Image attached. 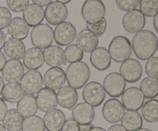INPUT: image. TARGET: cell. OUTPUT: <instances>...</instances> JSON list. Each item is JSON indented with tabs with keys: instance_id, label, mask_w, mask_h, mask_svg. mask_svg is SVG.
I'll return each mask as SVG.
<instances>
[{
	"instance_id": "1",
	"label": "cell",
	"mask_w": 158,
	"mask_h": 131,
	"mask_svg": "<svg viewBox=\"0 0 158 131\" xmlns=\"http://www.w3.org/2000/svg\"><path fill=\"white\" fill-rule=\"evenodd\" d=\"M157 38L151 30H141L134 35L131 48L136 56L141 60L149 59L157 51Z\"/></svg>"
},
{
	"instance_id": "2",
	"label": "cell",
	"mask_w": 158,
	"mask_h": 131,
	"mask_svg": "<svg viewBox=\"0 0 158 131\" xmlns=\"http://www.w3.org/2000/svg\"><path fill=\"white\" fill-rule=\"evenodd\" d=\"M66 78L70 87L75 89L83 88L90 77V69L83 62L70 63L66 71Z\"/></svg>"
},
{
	"instance_id": "3",
	"label": "cell",
	"mask_w": 158,
	"mask_h": 131,
	"mask_svg": "<svg viewBox=\"0 0 158 131\" xmlns=\"http://www.w3.org/2000/svg\"><path fill=\"white\" fill-rule=\"evenodd\" d=\"M108 52L111 59L116 63H123L128 59L132 54L131 41L123 35L114 37L109 45Z\"/></svg>"
},
{
	"instance_id": "4",
	"label": "cell",
	"mask_w": 158,
	"mask_h": 131,
	"mask_svg": "<svg viewBox=\"0 0 158 131\" xmlns=\"http://www.w3.org/2000/svg\"><path fill=\"white\" fill-rule=\"evenodd\" d=\"M30 39L35 48L45 49L53 43V29L49 25L41 23L40 25L35 26L31 31Z\"/></svg>"
},
{
	"instance_id": "5",
	"label": "cell",
	"mask_w": 158,
	"mask_h": 131,
	"mask_svg": "<svg viewBox=\"0 0 158 131\" xmlns=\"http://www.w3.org/2000/svg\"><path fill=\"white\" fill-rule=\"evenodd\" d=\"M82 95L85 103L93 108L100 106L106 98V92L103 85L94 81L85 85L82 91Z\"/></svg>"
},
{
	"instance_id": "6",
	"label": "cell",
	"mask_w": 158,
	"mask_h": 131,
	"mask_svg": "<svg viewBox=\"0 0 158 131\" xmlns=\"http://www.w3.org/2000/svg\"><path fill=\"white\" fill-rule=\"evenodd\" d=\"M81 14L86 23H96L104 18L106 7L100 0H86L82 6Z\"/></svg>"
},
{
	"instance_id": "7",
	"label": "cell",
	"mask_w": 158,
	"mask_h": 131,
	"mask_svg": "<svg viewBox=\"0 0 158 131\" xmlns=\"http://www.w3.org/2000/svg\"><path fill=\"white\" fill-rule=\"evenodd\" d=\"M44 17L49 24L58 26L66 22L68 17L67 7L57 1L51 2L44 10Z\"/></svg>"
},
{
	"instance_id": "8",
	"label": "cell",
	"mask_w": 158,
	"mask_h": 131,
	"mask_svg": "<svg viewBox=\"0 0 158 131\" xmlns=\"http://www.w3.org/2000/svg\"><path fill=\"white\" fill-rule=\"evenodd\" d=\"M105 92L113 98L121 96L126 89V82L118 72H110L106 76L103 80Z\"/></svg>"
},
{
	"instance_id": "9",
	"label": "cell",
	"mask_w": 158,
	"mask_h": 131,
	"mask_svg": "<svg viewBox=\"0 0 158 131\" xmlns=\"http://www.w3.org/2000/svg\"><path fill=\"white\" fill-rule=\"evenodd\" d=\"M120 72L125 82L134 83L139 81L143 73V67L140 62L135 59H128L120 66Z\"/></svg>"
},
{
	"instance_id": "10",
	"label": "cell",
	"mask_w": 158,
	"mask_h": 131,
	"mask_svg": "<svg viewBox=\"0 0 158 131\" xmlns=\"http://www.w3.org/2000/svg\"><path fill=\"white\" fill-rule=\"evenodd\" d=\"M144 96L137 87H130L122 94V105L128 111H137L144 103Z\"/></svg>"
},
{
	"instance_id": "11",
	"label": "cell",
	"mask_w": 158,
	"mask_h": 131,
	"mask_svg": "<svg viewBox=\"0 0 158 131\" xmlns=\"http://www.w3.org/2000/svg\"><path fill=\"white\" fill-rule=\"evenodd\" d=\"M122 24L127 32L137 33L144 28L146 18L139 9H134L123 15Z\"/></svg>"
},
{
	"instance_id": "12",
	"label": "cell",
	"mask_w": 158,
	"mask_h": 131,
	"mask_svg": "<svg viewBox=\"0 0 158 131\" xmlns=\"http://www.w3.org/2000/svg\"><path fill=\"white\" fill-rule=\"evenodd\" d=\"M54 40L60 46H69L77 37V29L72 23L64 22L58 25L54 30Z\"/></svg>"
},
{
	"instance_id": "13",
	"label": "cell",
	"mask_w": 158,
	"mask_h": 131,
	"mask_svg": "<svg viewBox=\"0 0 158 131\" xmlns=\"http://www.w3.org/2000/svg\"><path fill=\"white\" fill-rule=\"evenodd\" d=\"M20 85L26 94L34 95L38 93L43 88V76L37 70L28 71L23 75Z\"/></svg>"
},
{
	"instance_id": "14",
	"label": "cell",
	"mask_w": 158,
	"mask_h": 131,
	"mask_svg": "<svg viewBox=\"0 0 158 131\" xmlns=\"http://www.w3.org/2000/svg\"><path fill=\"white\" fill-rule=\"evenodd\" d=\"M125 109L120 100L110 99L104 103L102 109V115L104 120L110 123H117L121 120Z\"/></svg>"
},
{
	"instance_id": "15",
	"label": "cell",
	"mask_w": 158,
	"mask_h": 131,
	"mask_svg": "<svg viewBox=\"0 0 158 131\" xmlns=\"http://www.w3.org/2000/svg\"><path fill=\"white\" fill-rule=\"evenodd\" d=\"M2 73L4 80L9 83H19L25 74L24 66L20 60L9 59L6 61Z\"/></svg>"
},
{
	"instance_id": "16",
	"label": "cell",
	"mask_w": 158,
	"mask_h": 131,
	"mask_svg": "<svg viewBox=\"0 0 158 131\" xmlns=\"http://www.w3.org/2000/svg\"><path fill=\"white\" fill-rule=\"evenodd\" d=\"M66 82V75L63 69L52 67L47 69L43 77V83L45 87L52 90L60 89Z\"/></svg>"
},
{
	"instance_id": "17",
	"label": "cell",
	"mask_w": 158,
	"mask_h": 131,
	"mask_svg": "<svg viewBox=\"0 0 158 131\" xmlns=\"http://www.w3.org/2000/svg\"><path fill=\"white\" fill-rule=\"evenodd\" d=\"M38 109L43 112H48L51 109H55L57 106L56 93L55 91L48 88H42L37 93L35 98Z\"/></svg>"
},
{
	"instance_id": "18",
	"label": "cell",
	"mask_w": 158,
	"mask_h": 131,
	"mask_svg": "<svg viewBox=\"0 0 158 131\" xmlns=\"http://www.w3.org/2000/svg\"><path fill=\"white\" fill-rule=\"evenodd\" d=\"M72 117L78 124H89L94 121L95 117V110L87 103H80L73 107Z\"/></svg>"
},
{
	"instance_id": "19",
	"label": "cell",
	"mask_w": 158,
	"mask_h": 131,
	"mask_svg": "<svg viewBox=\"0 0 158 131\" xmlns=\"http://www.w3.org/2000/svg\"><path fill=\"white\" fill-rule=\"evenodd\" d=\"M77 91L69 86H63L59 89L56 93L57 103L65 109H72L78 101Z\"/></svg>"
},
{
	"instance_id": "20",
	"label": "cell",
	"mask_w": 158,
	"mask_h": 131,
	"mask_svg": "<svg viewBox=\"0 0 158 131\" xmlns=\"http://www.w3.org/2000/svg\"><path fill=\"white\" fill-rule=\"evenodd\" d=\"M43 120L47 131H60L66 121V116L60 109H53L46 113Z\"/></svg>"
},
{
	"instance_id": "21",
	"label": "cell",
	"mask_w": 158,
	"mask_h": 131,
	"mask_svg": "<svg viewBox=\"0 0 158 131\" xmlns=\"http://www.w3.org/2000/svg\"><path fill=\"white\" fill-rule=\"evenodd\" d=\"M89 61L92 66L99 71L106 70L111 64L110 55L105 47H99L94 49L90 54Z\"/></svg>"
},
{
	"instance_id": "22",
	"label": "cell",
	"mask_w": 158,
	"mask_h": 131,
	"mask_svg": "<svg viewBox=\"0 0 158 131\" xmlns=\"http://www.w3.org/2000/svg\"><path fill=\"white\" fill-rule=\"evenodd\" d=\"M23 19L29 27L34 28L44 19V9L35 4H29L23 12Z\"/></svg>"
},
{
	"instance_id": "23",
	"label": "cell",
	"mask_w": 158,
	"mask_h": 131,
	"mask_svg": "<svg viewBox=\"0 0 158 131\" xmlns=\"http://www.w3.org/2000/svg\"><path fill=\"white\" fill-rule=\"evenodd\" d=\"M4 53L11 59L19 60L23 59L26 53V46L21 40L9 38L5 42Z\"/></svg>"
},
{
	"instance_id": "24",
	"label": "cell",
	"mask_w": 158,
	"mask_h": 131,
	"mask_svg": "<svg viewBox=\"0 0 158 131\" xmlns=\"http://www.w3.org/2000/svg\"><path fill=\"white\" fill-rule=\"evenodd\" d=\"M43 58L48 66L59 67L65 62L64 50L58 46H49L43 51Z\"/></svg>"
},
{
	"instance_id": "25",
	"label": "cell",
	"mask_w": 158,
	"mask_h": 131,
	"mask_svg": "<svg viewBox=\"0 0 158 131\" xmlns=\"http://www.w3.org/2000/svg\"><path fill=\"white\" fill-rule=\"evenodd\" d=\"M44 63L43 52L37 48H30L26 51L23 57V66L28 70H37Z\"/></svg>"
},
{
	"instance_id": "26",
	"label": "cell",
	"mask_w": 158,
	"mask_h": 131,
	"mask_svg": "<svg viewBox=\"0 0 158 131\" xmlns=\"http://www.w3.org/2000/svg\"><path fill=\"white\" fill-rule=\"evenodd\" d=\"M77 43L78 47L83 52H92L98 46V37L87 29H83L77 35Z\"/></svg>"
},
{
	"instance_id": "27",
	"label": "cell",
	"mask_w": 158,
	"mask_h": 131,
	"mask_svg": "<svg viewBox=\"0 0 158 131\" xmlns=\"http://www.w3.org/2000/svg\"><path fill=\"white\" fill-rule=\"evenodd\" d=\"M29 26L23 18L15 17L12 18L8 26V34L9 36L19 40H23L29 35Z\"/></svg>"
},
{
	"instance_id": "28",
	"label": "cell",
	"mask_w": 158,
	"mask_h": 131,
	"mask_svg": "<svg viewBox=\"0 0 158 131\" xmlns=\"http://www.w3.org/2000/svg\"><path fill=\"white\" fill-rule=\"evenodd\" d=\"M16 110L23 117L35 115L38 111L35 97L33 95L25 94L17 103Z\"/></svg>"
},
{
	"instance_id": "29",
	"label": "cell",
	"mask_w": 158,
	"mask_h": 131,
	"mask_svg": "<svg viewBox=\"0 0 158 131\" xmlns=\"http://www.w3.org/2000/svg\"><path fill=\"white\" fill-rule=\"evenodd\" d=\"M24 117L15 109L7 110L2 120V126L8 131H20Z\"/></svg>"
},
{
	"instance_id": "30",
	"label": "cell",
	"mask_w": 158,
	"mask_h": 131,
	"mask_svg": "<svg viewBox=\"0 0 158 131\" xmlns=\"http://www.w3.org/2000/svg\"><path fill=\"white\" fill-rule=\"evenodd\" d=\"M120 121L127 131H137L143 126V118L137 111L124 113Z\"/></svg>"
},
{
	"instance_id": "31",
	"label": "cell",
	"mask_w": 158,
	"mask_h": 131,
	"mask_svg": "<svg viewBox=\"0 0 158 131\" xmlns=\"http://www.w3.org/2000/svg\"><path fill=\"white\" fill-rule=\"evenodd\" d=\"M2 96L4 101L9 103H16L24 96V92L19 83H11L5 85L2 92Z\"/></svg>"
},
{
	"instance_id": "32",
	"label": "cell",
	"mask_w": 158,
	"mask_h": 131,
	"mask_svg": "<svg viewBox=\"0 0 158 131\" xmlns=\"http://www.w3.org/2000/svg\"><path fill=\"white\" fill-rule=\"evenodd\" d=\"M140 90L143 93L144 98L153 100L157 96L158 81L157 79L146 77L140 82Z\"/></svg>"
},
{
	"instance_id": "33",
	"label": "cell",
	"mask_w": 158,
	"mask_h": 131,
	"mask_svg": "<svg viewBox=\"0 0 158 131\" xmlns=\"http://www.w3.org/2000/svg\"><path fill=\"white\" fill-rule=\"evenodd\" d=\"M142 116L148 123H156L158 120V100H150L142 106Z\"/></svg>"
},
{
	"instance_id": "34",
	"label": "cell",
	"mask_w": 158,
	"mask_h": 131,
	"mask_svg": "<svg viewBox=\"0 0 158 131\" xmlns=\"http://www.w3.org/2000/svg\"><path fill=\"white\" fill-rule=\"evenodd\" d=\"M23 131H45L43 119L36 115L26 117L23 120Z\"/></svg>"
},
{
	"instance_id": "35",
	"label": "cell",
	"mask_w": 158,
	"mask_h": 131,
	"mask_svg": "<svg viewBox=\"0 0 158 131\" xmlns=\"http://www.w3.org/2000/svg\"><path fill=\"white\" fill-rule=\"evenodd\" d=\"M66 62L73 63L80 62L83 58V52L76 44L69 45L64 50Z\"/></svg>"
},
{
	"instance_id": "36",
	"label": "cell",
	"mask_w": 158,
	"mask_h": 131,
	"mask_svg": "<svg viewBox=\"0 0 158 131\" xmlns=\"http://www.w3.org/2000/svg\"><path fill=\"white\" fill-rule=\"evenodd\" d=\"M140 9L144 17H154L158 13V2L157 0H142L140 2Z\"/></svg>"
},
{
	"instance_id": "37",
	"label": "cell",
	"mask_w": 158,
	"mask_h": 131,
	"mask_svg": "<svg viewBox=\"0 0 158 131\" xmlns=\"http://www.w3.org/2000/svg\"><path fill=\"white\" fill-rule=\"evenodd\" d=\"M106 26H107V23H106V20L105 18H101L99 21L96 22V23H86L87 30L92 32L97 37L102 36L105 33L106 29Z\"/></svg>"
},
{
	"instance_id": "38",
	"label": "cell",
	"mask_w": 158,
	"mask_h": 131,
	"mask_svg": "<svg viewBox=\"0 0 158 131\" xmlns=\"http://www.w3.org/2000/svg\"><path fill=\"white\" fill-rule=\"evenodd\" d=\"M158 57L153 56L148 59L145 64V71L150 78L157 79L158 77Z\"/></svg>"
},
{
	"instance_id": "39",
	"label": "cell",
	"mask_w": 158,
	"mask_h": 131,
	"mask_svg": "<svg viewBox=\"0 0 158 131\" xmlns=\"http://www.w3.org/2000/svg\"><path fill=\"white\" fill-rule=\"evenodd\" d=\"M12 20V14L8 8L0 6V30L6 29Z\"/></svg>"
},
{
	"instance_id": "40",
	"label": "cell",
	"mask_w": 158,
	"mask_h": 131,
	"mask_svg": "<svg viewBox=\"0 0 158 131\" xmlns=\"http://www.w3.org/2000/svg\"><path fill=\"white\" fill-rule=\"evenodd\" d=\"M116 3L119 9L127 12L136 9L140 3V1L139 0H117Z\"/></svg>"
},
{
	"instance_id": "41",
	"label": "cell",
	"mask_w": 158,
	"mask_h": 131,
	"mask_svg": "<svg viewBox=\"0 0 158 131\" xmlns=\"http://www.w3.org/2000/svg\"><path fill=\"white\" fill-rule=\"evenodd\" d=\"M8 7L10 10L14 12H19L24 10L25 8L29 4V0H20V1H13V0H7L6 1Z\"/></svg>"
},
{
	"instance_id": "42",
	"label": "cell",
	"mask_w": 158,
	"mask_h": 131,
	"mask_svg": "<svg viewBox=\"0 0 158 131\" xmlns=\"http://www.w3.org/2000/svg\"><path fill=\"white\" fill-rule=\"evenodd\" d=\"M61 131H79V124L73 119L69 118L63 123Z\"/></svg>"
},
{
	"instance_id": "43",
	"label": "cell",
	"mask_w": 158,
	"mask_h": 131,
	"mask_svg": "<svg viewBox=\"0 0 158 131\" xmlns=\"http://www.w3.org/2000/svg\"><path fill=\"white\" fill-rule=\"evenodd\" d=\"M8 110V107L4 100L0 97V121H2L5 115Z\"/></svg>"
},
{
	"instance_id": "44",
	"label": "cell",
	"mask_w": 158,
	"mask_h": 131,
	"mask_svg": "<svg viewBox=\"0 0 158 131\" xmlns=\"http://www.w3.org/2000/svg\"><path fill=\"white\" fill-rule=\"evenodd\" d=\"M50 0H32V3L33 4L37 5V6L43 7V6H47L49 3L51 2Z\"/></svg>"
},
{
	"instance_id": "45",
	"label": "cell",
	"mask_w": 158,
	"mask_h": 131,
	"mask_svg": "<svg viewBox=\"0 0 158 131\" xmlns=\"http://www.w3.org/2000/svg\"><path fill=\"white\" fill-rule=\"evenodd\" d=\"M107 131H127L121 124H114L108 129Z\"/></svg>"
},
{
	"instance_id": "46",
	"label": "cell",
	"mask_w": 158,
	"mask_h": 131,
	"mask_svg": "<svg viewBox=\"0 0 158 131\" xmlns=\"http://www.w3.org/2000/svg\"><path fill=\"white\" fill-rule=\"evenodd\" d=\"M94 125L92 123H89V124H83V125H80L79 124V131H89L93 127H94Z\"/></svg>"
},
{
	"instance_id": "47",
	"label": "cell",
	"mask_w": 158,
	"mask_h": 131,
	"mask_svg": "<svg viewBox=\"0 0 158 131\" xmlns=\"http://www.w3.org/2000/svg\"><path fill=\"white\" fill-rule=\"evenodd\" d=\"M6 63V57L2 51H0V72H2Z\"/></svg>"
},
{
	"instance_id": "48",
	"label": "cell",
	"mask_w": 158,
	"mask_h": 131,
	"mask_svg": "<svg viewBox=\"0 0 158 131\" xmlns=\"http://www.w3.org/2000/svg\"><path fill=\"white\" fill-rule=\"evenodd\" d=\"M5 42H6V35L2 30H0V51L4 46Z\"/></svg>"
},
{
	"instance_id": "49",
	"label": "cell",
	"mask_w": 158,
	"mask_h": 131,
	"mask_svg": "<svg viewBox=\"0 0 158 131\" xmlns=\"http://www.w3.org/2000/svg\"><path fill=\"white\" fill-rule=\"evenodd\" d=\"M154 26L155 30L158 32V15H155L154 18Z\"/></svg>"
},
{
	"instance_id": "50",
	"label": "cell",
	"mask_w": 158,
	"mask_h": 131,
	"mask_svg": "<svg viewBox=\"0 0 158 131\" xmlns=\"http://www.w3.org/2000/svg\"><path fill=\"white\" fill-rule=\"evenodd\" d=\"M5 86V83H4V80L2 78V76H0V95L2 94V89Z\"/></svg>"
},
{
	"instance_id": "51",
	"label": "cell",
	"mask_w": 158,
	"mask_h": 131,
	"mask_svg": "<svg viewBox=\"0 0 158 131\" xmlns=\"http://www.w3.org/2000/svg\"><path fill=\"white\" fill-rule=\"evenodd\" d=\"M89 131H106V130H105L103 128L100 127V126H94V127H93Z\"/></svg>"
},
{
	"instance_id": "52",
	"label": "cell",
	"mask_w": 158,
	"mask_h": 131,
	"mask_svg": "<svg viewBox=\"0 0 158 131\" xmlns=\"http://www.w3.org/2000/svg\"><path fill=\"white\" fill-rule=\"evenodd\" d=\"M57 2H59L61 3V4L65 5V4H67V3H69L70 1H69V0H58Z\"/></svg>"
},
{
	"instance_id": "53",
	"label": "cell",
	"mask_w": 158,
	"mask_h": 131,
	"mask_svg": "<svg viewBox=\"0 0 158 131\" xmlns=\"http://www.w3.org/2000/svg\"><path fill=\"white\" fill-rule=\"evenodd\" d=\"M137 131H152V130L150 129H148V128H140V129H138V130Z\"/></svg>"
},
{
	"instance_id": "54",
	"label": "cell",
	"mask_w": 158,
	"mask_h": 131,
	"mask_svg": "<svg viewBox=\"0 0 158 131\" xmlns=\"http://www.w3.org/2000/svg\"><path fill=\"white\" fill-rule=\"evenodd\" d=\"M0 131H6V129L4 128V126H2V124L0 123Z\"/></svg>"
},
{
	"instance_id": "55",
	"label": "cell",
	"mask_w": 158,
	"mask_h": 131,
	"mask_svg": "<svg viewBox=\"0 0 158 131\" xmlns=\"http://www.w3.org/2000/svg\"><path fill=\"white\" fill-rule=\"evenodd\" d=\"M66 61H65V62H64V63H63V66H66Z\"/></svg>"
}]
</instances>
